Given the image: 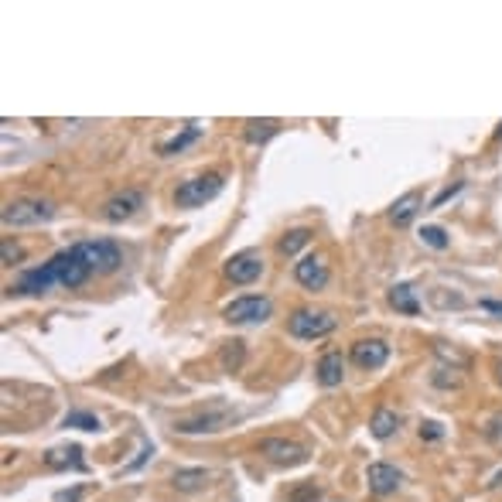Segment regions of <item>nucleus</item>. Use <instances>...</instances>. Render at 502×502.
I'll return each instance as SVG.
<instances>
[{"mask_svg": "<svg viewBox=\"0 0 502 502\" xmlns=\"http://www.w3.org/2000/svg\"><path fill=\"white\" fill-rule=\"evenodd\" d=\"M89 263L86 256L79 253V246H69V250L55 253L48 263H41L35 270H24L18 280V290L24 294H45L48 287H82L89 280Z\"/></svg>", "mask_w": 502, "mask_h": 502, "instance_id": "f257e3e1", "label": "nucleus"}, {"mask_svg": "<svg viewBox=\"0 0 502 502\" xmlns=\"http://www.w3.org/2000/svg\"><path fill=\"white\" fill-rule=\"evenodd\" d=\"M55 219V205L48 198H18V202H7L4 212H0V222L11 229H24V226H41Z\"/></svg>", "mask_w": 502, "mask_h": 502, "instance_id": "f03ea898", "label": "nucleus"}, {"mask_svg": "<svg viewBox=\"0 0 502 502\" xmlns=\"http://www.w3.org/2000/svg\"><path fill=\"white\" fill-rule=\"evenodd\" d=\"M338 318L331 311H311V308H297L287 318V331L301 342H314V338H325L329 331H335Z\"/></svg>", "mask_w": 502, "mask_h": 502, "instance_id": "7ed1b4c3", "label": "nucleus"}, {"mask_svg": "<svg viewBox=\"0 0 502 502\" xmlns=\"http://www.w3.org/2000/svg\"><path fill=\"white\" fill-rule=\"evenodd\" d=\"M222 185H226V178H222L219 171L198 174V178H188V181H181V185H178L174 202H178L181 209H198V205L212 202L215 195L222 192Z\"/></svg>", "mask_w": 502, "mask_h": 502, "instance_id": "20e7f679", "label": "nucleus"}, {"mask_svg": "<svg viewBox=\"0 0 502 502\" xmlns=\"http://www.w3.org/2000/svg\"><path fill=\"white\" fill-rule=\"evenodd\" d=\"M270 311H273L270 297H263V294H246V297H236L232 304H226L222 318H226L229 325H256V321H267Z\"/></svg>", "mask_w": 502, "mask_h": 502, "instance_id": "39448f33", "label": "nucleus"}, {"mask_svg": "<svg viewBox=\"0 0 502 502\" xmlns=\"http://www.w3.org/2000/svg\"><path fill=\"white\" fill-rule=\"evenodd\" d=\"M232 424H236L232 410H209V413H195V417L174 421V430L178 434H219V430H226Z\"/></svg>", "mask_w": 502, "mask_h": 502, "instance_id": "423d86ee", "label": "nucleus"}, {"mask_svg": "<svg viewBox=\"0 0 502 502\" xmlns=\"http://www.w3.org/2000/svg\"><path fill=\"white\" fill-rule=\"evenodd\" d=\"M79 253L86 256V263H89V270L93 273H113L123 260H120V250H116V243L110 239H89V243H76Z\"/></svg>", "mask_w": 502, "mask_h": 502, "instance_id": "0eeeda50", "label": "nucleus"}, {"mask_svg": "<svg viewBox=\"0 0 502 502\" xmlns=\"http://www.w3.org/2000/svg\"><path fill=\"white\" fill-rule=\"evenodd\" d=\"M260 455L273 464H284V468L308 462V451L297 445V441H287V438H263L260 441Z\"/></svg>", "mask_w": 502, "mask_h": 502, "instance_id": "6e6552de", "label": "nucleus"}, {"mask_svg": "<svg viewBox=\"0 0 502 502\" xmlns=\"http://www.w3.org/2000/svg\"><path fill=\"white\" fill-rule=\"evenodd\" d=\"M144 209V192H137V188H127V192L113 195L106 205H103V219L106 222H123V219H130Z\"/></svg>", "mask_w": 502, "mask_h": 502, "instance_id": "1a4fd4ad", "label": "nucleus"}, {"mask_svg": "<svg viewBox=\"0 0 502 502\" xmlns=\"http://www.w3.org/2000/svg\"><path fill=\"white\" fill-rule=\"evenodd\" d=\"M294 280L308 290H321L329 284V267H325V260H321V256H301V260L294 263Z\"/></svg>", "mask_w": 502, "mask_h": 502, "instance_id": "9d476101", "label": "nucleus"}, {"mask_svg": "<svg viewBox=\"0 0 502 502\" xmlns=\"http://www.w3.org/2000/svg\"><path fill=\"white\" fill-rule=\"evenodd\" d=\"M389 359V346L383 338H359L352 346V363L359 369H380Z\"/></svg>", "mask_w": 502, "mask_h": 502, "instance_id": "9b49d317", "label": "nucleus"}, {"mask_svg": "<svg viewBox=\"0 0 502 502\" xmlns=\"http://www.w3.org/2000/svg\"><path fill=\"white\" fill-rule=\"evenodd\" d=\"M366 482H369V492H376V496H389V492H397L400 482H404V475H400V468H393L387 462H372L366 472Z\"/></svg>", "mask_w": 502, "mask_h": 502, "instance_id": "f8f14e48", "label": "nucleus"}, {"mask_svg": "<svg viewBox=\"0 0 502 502\" xmlns=\"http://www.w3.org/2000/svg\"><path fill=\"white\" fill-rule=\"evenodd\" d=\"M260 273H263V260L256 253H236L229 263H226V277H229L232 284H253Z\"/></svg>", "mask_w": 502, "mask_h": 502, "instance_id": "ddd939ff", "label": "nucleus"}, {"mask_svg": "<svg viewBox=\"0 0 502 502\" xmlns=\"http://www.w3.org/2000/svg\"><path fill=\"white\" fill-rule=\"evenodd\" d=\"M318 383L321 387H338L342 380H346V359H342V352H325L321 359H318Z\"/></svg>", "mask_w": 502, "mask_h": 502, "instance_id": "4468645a", "label": "nucleus"}, {"mask_svg": "<svg viewBox=\"0 0 502 502\" xmlns=\"http://www.w3.org/2000/svg\"><path fill=\"white\" fill-rule=\"evenodd\" d=\"M424 209V198H421V192H406L404 198H397L393 205H389V222L393 226H410L413 222V215Z\"/></svg>", "mask_w": 502, "mask_h": 502, "instance_id": "2eb2a0df", "label": "nucleus"}, {"mask_svg": "<svg viewBox=\"0 0 502 502\" xmlns=\"http://www.w3.org/2000/svg\"><path fill=\"white\" fill-rule=\"evenodd\" d=\"M369 430H372V438H376V441H387V438H393V434L400 430V413H397V410H387V406H383V410H376Z\"/></svg>", "mask_w": 502, "mask_h": 502, "instance_id": "dca6fc26", "label": "nucleus"}, {"mask_svg": "<svg viewBox=\"0 0 502 502\" xmlns=\"http://www.w3.org/2000/svg\"><path fill=\"white\" fill-rule=\"evenodd\" d=\"M171 482L178 492H198V489H205V482H209V472L205 468H178L171 475Z\"/></svg>", "mask_w": 502, "mask_h": 502, "instance_id": "f3484780", "label": "nucleus"}, {"mask_svg": "<svg viewBox=\"0 0 502 502\" xmlns=\"http://www.w3.org/2000/svg\"><path fill=\"white\" fill-rule=\"evenodd\" d=\"M198 137H202V127H198V123H188V127H185L181 134H174L171 140H164V144H161L157 151H161V154H164V157H171V154H181V151H185L188 144H195Z\"/></svg>", "mask_w": 502, "mask_h": 502, "instance_id": "a211bd4d", "label": "nucleus"}, {"mask_svg": "<svg viewBox=\"0 0 502 502\" xmlns=\"http://www.w3.org/2000/svg\"><path fill=\"white\" fill-rule=\"evenodd\" d=\"M79 455H82L79 447H55V451L45 455V464H48V468H76V472H82L86 462H82Z\"/></svg>", "mask_w": 502, "mask_h": 502, "instance_id": "6ab92c4d", "label": "nucleus"}, {"mask_svg": "<svg viewBox=\"0 0 502 502\" xmlns=\"http://www.w3.org/2000/svg\"><path fill=\"white\" fill-rule=\"evenodd\" d=\"M277 130H280L277 120H246V123H243V137H246L250 144H263V140H270Z\"/></svg>", "mask_w": 502, "mask_h": 502, "instance_id": "aec40b11", "label": "nucleus"}, {"mask_svg": "<svg viewBox=\"0 0 502 502\" xmlns=\"http://www.w3.org/2000/svg\"><path fill=\"white\" fill-rule=\"evenodd\" d=\"M389 304L397 311H404V314H421V301L413 297V290L406 287V284H397V287L389 290Z\"/></svg>", "mask_w": 502, "mask_h": 502, "instance_id": "412c9836", "label": "nucleus"}, {"mask_svg": "<svg viewBox=\"0 0 502 502\" xmlns=\"http://www.w3.org/2000/svg\"><path fill=\"white\" fill-rule=\"evenodd\" d=\"M308 243H311V232H308V229H290L287 236H284V239L277 243V250L284 253V256H294L297 250H304Z\"/></svg>", "mask_w": 502, "mask_h": 502, "instance_id": "4be33fe9", "label": "nucleus"}, {"mask_svg": "<svg viewBox=\"0 0 502 502\" xmlns=\"http://www.w3.org/2000/svg\"><path fill=\"white\" fill-rule=\"evenodd\" d=\"M62 427H79V430H99V417L86 413V410H76V413H65Z\"/></svg>", "mask_w": 502, "mask_h": 502, "instance_id": "5701e85b", "label": "nucleus"}, {"mask_svg": "<svg viewBox=\"0 0 502 502\" xmlns=\"http://www.w3.org/2000/svg\"><path fill=\"white\" fill-rule=\"evenodd\" d=\"M421 243L430 246V250H447V232L441 226H424L421 229Z\"/></svg>", "mask_w": 502, "mask_h": 502, "instance_id": "b1692460", "label": "nucleus"}, {"mask_svg": "<svg viewBox=\"0 0 502 502\" xmlns=\"http://www.w3.org/2000/svg\"><path fill=\"white\" fill-rule=\"evenodd\" d=\"M222 366H226V372H236L243 366V342H229L222 348Z\"/></svg>", "mask_w": 502, "mask_h": 502, "instance_id": "393cba45", "label": "nucleus"}, {"mask_svg": "<svg viewBox=\"0 0 502 502\" xmlns=\"http://www.w3.org/2000/svg\"><path fill=\"white\" fill-rule=\"evenodd\" d=\"M318 496H321V489L314 482H304V485H297V489H290L287 502H311V499H318Z\"/></svg>", "mask_w": 502, "mask_h": 502, "instance_id": "a878e982", "label": "nucleus"}, {"mask_svg": "<svg viewBox=\"0 0 502 502\" xmlns=\"http://www.w3.org/2000/svg\"><path fill=\"white\" fill-rule=\"evenodd\" d=\"M0 253H4V263H7V267H14V263L21 260V246H14L11 239H4V243H0Z\"/></svg>", "mask_w": 502, "mask_h": 502, "instance_id": "bb28decb", "label": "nucleus"}, {"mask_svg": "<svg viewBox=\"0 0 502 502\" xmlns=\"http://www.w3.org/2000/svg\"><path fill=\"white\" fill-rule=\"evenodd\" d=\"M458 192H462V181H455L451 188H445V192L438 195V198H434V209H438V205H445L447 198H451V195H458Z\"/></svg>", "mask_w": 502, "mask_h": 502, "instance_id": "cd10ccee", "label": "nucleus"}, {"mask_svg": "<svg viewBox=\"0 0 502 502\" xmlns=\"http://www.w3.org/2000/svg\"><path fill=\"white\" fill-rule=\"evenodd\" d=\"M82 499V489H72V492H58L55 502H79Z\"/></svg>", "mask_w": 502, "mask_h": 502, "instance_id": "c85d7f7f", "label": "nucleus"}, {"mask_svg": "<svg viewBox=\"0 0 502 502\" xmlns=\"http://www.w3.org/2000/svg\"><path fill=\"white\" fill-rule=\"evenodd\" d=\"M482 311H492V314H502V301H479Z\"/></svg>", "mask_w": 502, "mask_h": 502, "instance_id": "c756f323", "label": "nucleus"}, {"mask_svg": "<svg viewBox=\"0 0 502 502\" xmlns=\"http://www.w3.org/2000/svg\"><path fill=\"white\" fill-rule=\"evenodd\" d=\"M424 434L427 438H441V424H424L421 427V438H424Z\"/></svg>", "mask_w": 502, "mask_h": 502, "instance_id": "7c9ffc66", "label": "nucleus"}, {"mask_svg": "<svg viewBox=\"0 0 502 502\" xmlns=\"http://www.w3.org/2000/svg\"><path fill=\"white\" fill-rule=\"evenodd\" d=\"M499 383H502V366H499Z\"/></svg>", "mask_w": 502, "mask_h": 502, "instance_id": "2f4dec72", "label": "nucleus"}]
</instances>
